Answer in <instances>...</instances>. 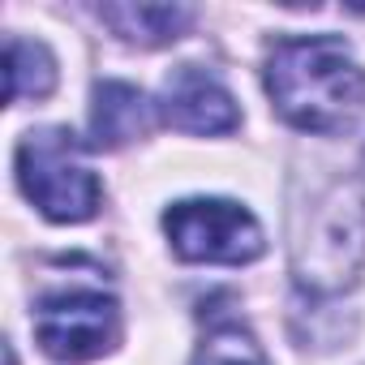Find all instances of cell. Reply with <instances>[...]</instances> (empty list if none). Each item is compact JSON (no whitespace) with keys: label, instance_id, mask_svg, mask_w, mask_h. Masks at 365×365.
Returning <instances> with one entry per match:
<instances>
[{"label":"cell","instance_id":"9c48e42d","mask_svg":"<svg viewBox=\"0 0 365 365\" xmlns=\"http://www.w3.org/2000/svg\"><path fill=\"white\" fill-rule=\"evenodd\" d=\"M5 78H9V103L43 99L56 86V61H52V52L43 43L14 35L5 43Z\"/></svg>","mask_w":365,"mask_h":365},{"label":"cell","instance_id":"6da1fadb","mask_svg":"<svg viewBox=\"0 0 365 365\" xmlns=\"http://www.w3.org/2000/svg\"><path fill=\"white\" fill-rule=\"evenodd\" d=\"M267 91L288 125L344 133L365 108V69L335 35L279 39L267 56Z\"/></svg>","mask_w":365,"mask_h":365},{"label":"cell","instance_id":"277c9868","mask_svg":"<svg viewBox=\"0 0 365 365\" xmlns=\"http://www.w3.org/2000/svg\"><path fill=\"white\" fill-rule=\"evenodd\" d=\"M163 232L172 241V250L185 262H224V267H241L254 262L267 241H262V224L228 198H185L163 211Z\"/></svg>","mask_w":365,"mask_h":365},{"label":"cell","instance_id":"3957f363","mask_svg":"<svg viewBox=\"0 0 365 365\" xmlns=\"http://www.w3.org/2000/svg\"><path fill=\"white\" fill-rule=\"evenodd\" d=\"M365 262V190L356 180L335 185L309 215L297 250L292 275L309 292H339Z\"/></svg>","mask_w":365,"mask_h":365},{"label":"cell","instance_id":"5b68a950","mask_svg":"<svg viewBox=\"0 0 365 365\" xmlns=\"http://www.w3.org/2000/svg\"><path fill=\"white\" fill-rule=\"evenodd\" d=\"M35 339L56 361H95L120 339V305L103 292H56L35 305Z\"/></svg>","mask_w":365,"mask_h":365},{"label":"cell","instance_id":"30bf717a","mask_svg":"<svg viewBox=\"0 0 365 365\" xmlns=\"http://www.w3.org/2000/svg\"><path fill=\"white\" fill-rule=\"evenodd\" d=\"M190 365H271V361H267V352L258 348V339L245 327L224 322V327H215L198 344V352H194Z\"/></svg>","mask_w":365,"mask_h":365},{"label":"cell","instance_id":"52a82bcc","mask_svg":"<svg viewBox=\"0 0 365 365\" xmlns=\"http://www.w3.org/2000/svg\"><path fill=\"white\" fill-rule=\"evenodd\" d=\"M150 99L129 82H99L91 103V142L103 150H116L150 129Z\"/></svg>","mask_w":365,"mask_h":365},{"label":"cell","instance_id":"7a4b0ae2","mask_svg":"<svg viewBox=\"0 0 365 365\" xmlns=\"http://www.w3.org/2000/svg\"><path fill=\"white\" fill-rule=\"evenodd\" d=\"M18 185L56 224L91 220L103 198L99 176L86 163V146L61 125L31 129L18 142Z\"/></svg>","mask_w":365,"mask_h":365},{"label":"cell","instance_id":"ba28073f","mask_svg":"<svg viewBox=\"0 0 365 365\" xmlns=\"http://www.w3.org/2000/svg\"><path fill=\"white\" fill-rule=\"evenodd\" d=\"M99 18L120 39L142 43V48H159V43H172L190 31L194 9H185V5H103Z\"/></svg>","mask_w":365,"mask_h":365},{"label":"cell","instance_id":"8992f818","mask_svg":"<svg viewBox=\"0 0 365 365\" xmlns=\"http://www.w3.org/2000/svg\"><path fill=\"white\" fill-rule=\"evenodd\" d=\"M163 120L185 133H228L237 129L241 112L237 99L198 65H180L163 82Z\"/></svg>","mask_w":365,"mask_h":365}]
</instances>
